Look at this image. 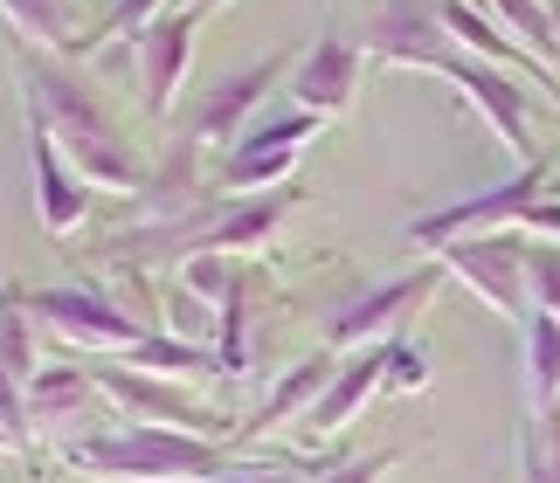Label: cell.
Segmentation results:
<instances>
[{"label":"cell","mask_w":560,"mask_h":483,"mask_svg":"<svg viewBox=\"0 0 560 483\" xmlns=\"http://www.w3.org/2000/svg\"><path fill=\"white\" fill-rule=\"evenodd\" d=\"M21 97H28V111L49 125V139L62 145V160H70L83 180L118 187V193L145 187V166H139V152L118 139L112 104L97 97V83L83 76L70 56H42V49L21 42Z\"/></svg>","instance_id":"1"},{"label":"cell","mask_w":560,"mask_h":483,"mask_svg":"<svg viewBox=\"0 0 560 483\" xmlns=\"http://www.w3.org/2000/svg\"><path fill=\"white\" fill-rule=\"evenodd\" d=\"M62 470L97 476V483H180V476H214V470H235V463H229V443H214V435L132 422V428H112V435L62 443Z\"/></svg>","instance_id":"2"},{"label":"cell","mask_w":560,"mask_h":483,"mask_svg":"<svg viewBox=\"0 0 560 483\" xmlns=\"http://www.w3.org/2000/svg\"><path fill=\"white\" fill-rule=\"evenodd\" d=\"M443 262V276H464L470 291H478L491 311L505 325H526L533 318V291H526V241H512L505 228L499 235H457V241H436L429 249Z\"/></svg>","instance_id":"3"},{"label":"cell","mask_w":560,"mask_h":483,"mask_svg":"<svg viewBox=\"0 0 560 483\" xmlns=\"http://www.w3.org/2000/svg\"><path fill=\"white\" fill-rule=\"evenodd\" d=\"M436 283H443V262H422V270H408V276L368 283L360 297H347V304L326 318V345H332V353H353V345L401 339V325L429 304V291H436Z\"/></svg>","instance_id":"4"},{"label":"cell","mask_w":560,"mask_h":483,"mask_svg":"<svg viewBox=\"0 0 560 483\" xmlns=\"http://www.w3.org/2000/svg\"><path fill=\"white\" fill-rule=\"evenodd\" d=\"M91 380H97V393L104 401H118L132 422H153V428H180V435H214V443H229V422L222 414H208L194 393H180L166 373H139V366H125V360H104V366H91Z\"/></svg>","instance_id":"5"},{"label":"cell","mask_w":560,"mask_h":483,"mask_svg":"<svg viewBox=\"0 0 560 483\" xmlns=\"http://www.w3.org/2000/svg\"><path fill=\"white\" fill-rule=\"evenodd\" d=\"M28 380H35V318H28V291L0 283V435L21 463L49 470L35 449V428H28Z\"/></svg>","instance_id":"6"},{"label":"cell","mask_w":560,"mask_h":483,"mask_svg":"<svg viewBox=\"0 0 560 483\" xmlns=\"http://www.w3.org/2000/svg\"><path fill=\"white\" fill-rule=\"evenodd\" d=\"M28 318L42 332L70 339V345H139L153 325L139 311H125L112 291H77V283H49V291H28Z\"/></svg>","instance_id":"7"},{"label":"cell","mask_w":560,"mask_h":483,"mask_svg":"<svg viewBox=\"0 0 560 483\" xmlns=\"http://www.w3.org/2000/svg\"><path fill=\"white\" fill-rule=\"evenodd\" d=\"M547 180H553V166H547V152H540V160H526L505 187L470 193V201H450V208H436V214H416V222H408V241H416V249H436V241H457V235H470V228L512 222L526 201H540V193H547Z\"/></svg>","instance_id":"8"},{"label":"cell","mask_w":560,"mask_h":483,"mask_svg":"<svg viewBox=\"0 0 560 483\" xmlns=\"http://www.w3.org/2000/svg\"><path fill=\"white\" fill-rule=\"evenodd\" d=\"M436 70H443L450 83H457V91H464L470 104H478V118H485L491 131H499V145L520 152V166H526V160H540V145H533V131H526V91H520V83H512V76L499 70V62H478L470 49H457V42H450Z\"/></svg>","instance_id":"9"},{"label":"cell","mask_w":560,"mask_h":483,"mask_svg":"<svg viewBox=\"0 0 560 483\" xmlns=\"http://www.w3.org/2000/svg\"><path fill=\"white\" fill-rule=\"evenodd\" d=\"M214 201V180L201 173V139L180 131L174 145H166V160L145 173V187L132 193V228H160V222H180V214L208 208Z\"/></svg>","instance_id":"10"},{"label":"cell","mask_w":560,"mask_h":483,"mask_svg":"<svg viewBox=\"0 0 560 483\" xmlns=\"http://www.w3.org/2000/svg\"><path fill=\"white\" fill-rule=\"evenodd\" d=\"M284 76V56H264V62H249V70H235V76H222L214 91L194 104V118H187V131L201 145H235L249 131V111L270 97V83Z\"/></svg>","instance_id":"11"},{"label":"cell","mask_w":560,"mask_h":483,"mask_svg":"<svg viewBox=\"0 0 560 483\" xmlns=\"http://www.w3.org/2000/svg\"><path fill=\"white\" fill-rule=\"evenodd\" d=\"M450 49L443 21H436V0H387V8L360 28V56H387V62H422L436 70Z\"/></svg>","instance_id":"12"},{"label":"cell","mask_w":560,"mask_h":483,"mask_svg":"<svg viewBox=\"0 0 560 483\" xmlns=\"http://www.w3.org/2000/svg\"><path fill=\"white\" fill-rule=\"evenodd\" d=\"M291 97H298V111H312V118L353 111V97H360V42L318 35L305 49V62L291 70Z\"/></svg>","instance_id":"13"},{"label":"cell","mask_w":560,"mask_h":483,"mask_svg":"<svg viewBox=\"0 0 560 483\" xmlns=\"http://www.w3.org/2000/svg\"><path fill=\"white\" fill-rule=\"evenodd\" d=\"M28 160H35V214L49 235H70L83 214H91V187H83V173L62 160V145L49 139V125L28 111Z\"/></svg>","instance_id":"14"},{"label":"cell","mask_w":560,"mask_h":483,"mask_svg":"<svg viewBox=\"0 0 560 483\" xmlns=\"http://www.w3.org/2000/svg\"><path fill=\"white\" fill-rule=\"evenodd\" d=\"M194 8H166L160 21H145L132 35L139 42V83H145V111L166 118V104H174L180 76H187V49H194Z\"/></svg>","instance_id":"15"},{"label":"cell","mask_w":560,"mask_h":483,"mask_svg":"<svg viewBox=\"0 0 560 483\" xmlns=\"http://www.w3.org/2000/svg\"><path fill=\"white\" fill-rule=\"evenodd\" d=\"M305 201L298 187H277V193H222V208H214V222L201 235V256H235V249H256V241H270L277 222Z\"/></svg>","instance_id":"16"},{"label":"cell","mask_w":560,"mask_h":483,"mask_svg":"<svg viewBox=\"0 0 560 483\" xmlns=\"http://www.w3.org/2000/svg\"><path fill=\"white\" fill-rule=\"evenodd\" d=\"M381 373H387V339L368 345L360 360H347V366H339L332 380H326V393H318V401L305 408V435H312V443H332V435H347V428H353V414L368 408V393L381 387Z\"/></svg>","instance_id":"17"},{"label":"cell","mask_w":560,"mask_h":483,"mask_svg":"<svg viewBox=\"0 0 560 483\" xmlns=\"http://www.w3.org/2000/svg\"><path fill=\"white\" fill-rule=\"evenodd\" d=\"M332 373H339V353H332V345H326V353H312L305 366H291L284 380H277V387L264 393V408H256L249 422L229 435V449H249V443H264V435H270L277 422H291V414H305V408L318 401V393H326V380H332Z\"/></svg>","instance_id":"18"},{"label":"cell","mask_w":560,"mask_h":483,"mask_svg":"<svg viewBox=\"0 0 560 483\" xmlns=\"http://www.w3.org/2000/svg\"><path fill=\"white\" fill-rule=\"evenodd\" d=\"M91 401H97L91 366H35V380H28V428H35V449H42V435H62L77 414H91Z\"/></svg>","instance_id":"19"},{"label":"cell","mask_w":560,"mask_h":483,"mask_svg":"<svg viewBox=\"0 0 560 483\" xmlns=\"http://www.w3.org/2000/svg\"><path fill=\"white\" fill-rule=\"evenodd\" d=\"M0 14H8L14 42H28V49H42V56H83L91 49V35L77 28L70 0H0Z\"/></svg>","instance_id":"20"},{"label":"cell","mask_w":560,"mask_h":483,"mask_svg":"<svg viewBox=\"0 0 560 483\" xmlns=\"http://www.w3.org/2000/svg\"><path fill=\"white\" fill-rule=\"evenodd\" d=\"M520 332H526V393H533V414H553L560 408V318L533 311Z\"/></svg>","instance_id":"21"},{"label":"cell","mask_w":560,"mask_h":483,"mask_svg":"<svg viewBox=\"0 0 560 483\" xmlns=\"http://www.w3.org/2000/svg\"><path fill=\"white\" fill-rule=\"evenodd\" d=\"M214 366H222V380L249 373V276L243 270H235V283L214 304Z\"/></svg>","instance_id":"22"},{"label":"cell","mask_w":560,"mask_h":483,"mask_svg":"<svg viewBox=\"0 0 560 483\" xmlns=\"http://www.w3.org/2000/svg\"><path fill=\"white\" fill-rule=\"evenodd\" d=\"M125 366H139V373H222L214 366V345H201V339H174V332H145L139 345H125L118 353Z\"/></svg>","instance_id":"23"},{"label":"cell","mask_w":560,"mask_h":483,"mask_svg":"<svg viewBox=\"0 0 560 483\" xmlns=\"http://www.w3.org/2000/svg\"><path fill=\"white\" fill-rule=\"evenodd\" d=\"M520 476L526 483H560V408L520 422Z\"/></svg>","instance_id":"24"},{"label":"cell","mask_w":560,"mask_h":483,"mask_svg":"<svg viewBox=\"0 0 560 483\" xmlns=\"http://www.w3.org/2000/svg\"><path fill=\"white\" fill-rule=\"evenodd\" d=\"M526 291L533 311L560 318V241H526Z\"/></svg>","instance_id":"25"},{"label":"cell","mask_w":560,"mask_h":483,"mask_svg":"<svg viewBox=\"0 0 560 483\" xmlns=\"http://www.w3.org/2000/svg\"><path fill=\"white\" fill-rule=\"evenodd\" d=\"M401 456H408V449H368V456H347V463H326L312 483H381L387 470L401 463Z\"/></svg>","instance_id":"26"},{"label":"cell","mask_w":560,"mask_h":483,"mask_svg":"<svg viewBox=\"0 0 560 483\" xmlns=\"http://www.w3.org/2000/svg\"><path fill=\"white\" fill-rule=\"evenodd\" d=\"M381 380L401 387V393H416V387L429 380V366L416 360V345H408V339H387V373H381Z\"/></svg>","instance_id":"27"},{"label":"cell","mask_w":560,"mask_h":483,"mask_svg":"<svg viewBox=\"0 0 560 483\" xmlns=\"http://www.w3.org/2000/svg\"><path fill=\"white\" fill-rule=\"evenodd\" d=\"M160 14H166V0H118L112 21L97 28V42H104V35H139L145 21H160Z\"/></svg>","instance_id":"28"},{"label":"cell","mask_w":560,"mask_h":483,"mask_svg":"<svg viewBox=\"0 0 560 483\" xmlns=\"http://www.w3.org/2000/svg\"><path fill=\"white\" fill-rule=\"evenodd\" d=\"M512 228H533V235L560 241V201H553V193H540V201H526L520 214H512Z\"/></svg>","instance_id":"29"},{"label":"cell","mask_w":560,"mask_h":483,"mask_svg":"<svg viewBox=\"0 0 560 483\" xmlns=\"http://www.w3.org/2000/svg\"><path fill=\"white\" fill-rule=\"evenodd\" d=\"M208 8H222V0H194V14H208Z\"/></svg>","instance_id":"30"},{"label":"cell","mask_w":560,"mask_h":483,"mask_svg":"<svg viewBox=\"0 0 560 483\" xmlns=\"http://www.w3.org/2000/svg\"><path fill=\"white\" fill-rule=\"evenodd\" d=\"M553 35H560V0H553Z\"/></svg>","instance_id":"31"},{"label":"cell","mask_w":560,"mask_h":483,"mask_svg":"<svg viewBox=\"0 0 560 483\" xmlns=\"http://www.w3.org/2000/svg\"><path fill=\"white\" fill-rule=\"evenodd\" d=\"M0 449H8V435H0Z\"/></svg>","instance_id":"32"},{"label":"cell","mask_w":560,"mask_h":483,"mask_svg":"<svg viewBox=\"0 0 560 483\" xmlns=\"http://www.w3.org/2000/svg\"><path fill=\"white\" fill-rule=\"evenodd\" d=\"M547 8H553V0H547Z\"/></svg>","instance_id":"33"}]
</instances>
